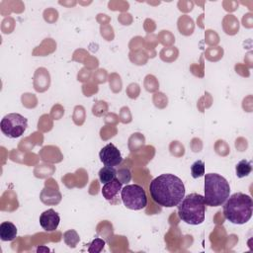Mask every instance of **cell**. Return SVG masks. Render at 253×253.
Masks as SVG:
<instances>
[{
  "instance_id": "1",
  "label": "cell",
  "mask_w": 253,
  "mask_h": 253,
  "mask_svg": "<svg viewBox=\"0 0 253 253\" xmlns=\"http://www.w3.org/2000/svg\"><path fill=\"white\" fill-rule=\"evenodd\" d=\"M185 185L174 174L165 173L154 178L149 185L152 200L161 207L173 208L185 197Z\"/></svg>"
},
{
  "instance_id": "2",
  "label": "cell",
  "mask_w": 253,
  "mask_h": 253,
  "mask_svg": "<svg viewBox=\"0 0 253 253\" xmlns=\"http://www.w3.org/2000/svg\"><path fill=\"white\" fill-rule=\"evenodd\" d=\"M253 200L249 195L234 193L223 204V214L233 224H244L252 216Z\"/></svg>"
},
{
  "instance_id": "3",
  "label": "cell",
  "mask_w": 253,
  "mask_h": 253,
  "mask_svg": "<svg viewBox=\"0 0 253 253\" xmlns=\"http://www.w3.org/2000/svg\"><path fill=\"white\" fill-rule=\"evenodd\" d=\"M178 215L182 221L191 225L203 223L206 216L204 196L192 193L184 197L178 205Z\"/></svg>"
},
{
  "instance_id": "4",
  "label": "cell",
  "mask_w": 253,
  "mask_h": 253,
  "mask_svg": "<svg viewBox=\"0 0 253 253\" xmlns=\"http://www.w3.org/2000/svg\"><path fill=\"white\" fill-rule=\"evenodd\" d=\"M205 203L210 207H219L224 204L230 194L227 180L219 174H205Z\"/></svg>"
},
{
  "instance_id": "5",
  "label": "cell",
  "mask_w": 253,
  "mask_h": 253,
  "mask_svg": "<svg viewBox=\"0 0 253 253\" xmlns=\"http://www.w3.org/2000/svg\"><path fill=\"white\" fill-rule=\"evenodd\" d=\"M121 198L126 208L132 211H139L146 207L147 197L144 189L137 185H126L122 188Z\"/></svg>"
},
{
  "instance_id": "6",
  "label": "cell",
  "mask_w": 253,
  "mask_h": 253,
  "mask_svg": "<svg viewBox=\"0 0 253 253\" xmlns=\"http://www.w3.org/2000/svg\"><path fill=\"white\" fill-rule=\"evenodd\" d=\"M28 126V120L18 113H11L3 117L0 122L1 131L10 138L20 137Z\"/></svg>"
},
{
  "instance_id": "7",
  "label": "cell",
  "mask_w": 253,
  "mask_h": 253,
  "mask_svg": "<svg viewBox=\"0 0 253 253\" xmlns=\"http://www.w3.org/2000/svg\"><path fill=\"white\" fill-rule=\"evenodd\" d=\"M99 157L101 162L105 166H118L122 163L123 157L120 152V150L113 144V143H108L105 145L99 152Z\"/></svg>"
},
{
  "instance_id": "8",
  "label": "cell",
  "mask_w": 253,
  "mask_h": 253,
  "mask_svg": "<svg viewBox=\"0 0 253 253\" xmlns=\"http://www.w3.org/2000/svg\"><path fill=\"white\" fill-rule=\"evenodd\" d=\"M60 221L59 214L53 210L48 209L40 215V224L45 231H54Z\"/></svg>"
},
{
  "instance_id": "9",
  "label": "cell",
  "mask_w": 253,
  "mask_h": 253,
  "mask_svg": "<svg viewBox=\"0 0 253 253\" xmlns=\"http://www.w3.org/2000/svg\"><path fill=\"white\" fill-rule=\"evenodd\" d=\"M122 188H123V183L118 178H115L114 180L104 184L101 192L103 197L107 201L112 202L115 198H117L118 194L122 191Z\"/></svg>"
},
{
  "instance_id": "10",
  "label": "cell",
  "mask_w": 253,
  "mask_h": 253,
  "mask_svg": "<svg viewBox=\"0 0 253 253\" xmlns=\"http://www.w3.org/2000/svg\"><path fill=\"white\" fill-rule=\"evenodd\" d=\"M61 198H62L61 193L57 189H53V188L44 187L40 194L41 201L47 206H55L59 204L61 201Z\"/></svg>"
},
{
  "instance_id": "11",
  "label": "cell",
  "mask_w": 253,
  "mask_h": 253,
  "mask_svg": "<svg viewBox=\"0 0 253 253\" xmlns=\"http://www.w3.org/2000/svg\"><path fill=\"white\" fill-rule=\"evenodd\" d=\"M17 236V227L11 221H4L0 224V238L2 241H12Z\"/></svg>"
},
{
  "instance_id": "12",
  "label": "cell",
  "mask_w": 253,
  "mask_h": 253,
  "mask_svg": "<svg viewBox=\"0 0 253 253\" xmlns=\"http://www.w3.org/2000/svg\"><path fill=\"white\" fill-rule=\"evenodd\" d=\"M98 175L100 182L102 184H106L117 178V170L115 169V167L112 166H104L103 168L100 169Z\"/></svg>"
},
{
  "instance_id": "13",
  "label": "cell",
  "mask_w": 253,
  "mask_h": 253,
  "mask_svg": "<svg viewBox=\"0 0 253 253\" xmlns=\"http://www.w3.org/2000/svg\"><path fill=\"white\" fill-rule=\"evenodd\" d=\"M251 171H252L251 161H248L245 159L240 160L235 166V172L238 178H243L248 176L251 173Z\"/></svg>"
},
{
  "instance_id": "14",
  "label": "cell",
  "mask_w": 253,
  "mask_h": 253,
  "mask_svg": "<svg viewBox=\"0 0 253 253\" xmlns=\"http://www.w3.org/2000/svg\"><path fill=\"white\" fill-rule=\"evenodd\" d=\"M63 240L70 248H75L80 241L79 234L74 229H69L63 233Z\"/></svg>"
},
{
  "instance_id": "15",
  "label": "cell",
  "mask_w": 253,
  "mask_h": 253,
  "mask_svg": "<svg viewBox=\"0 0 253 253\" xmlns=\"http://www.w3.org/2000/svg\"><path fill=\"white\" fill-rule=\"evenodd\" d=\"M192 177L197 179L205 175V162L202 160H197L191 165Z\"/></svg>"
},
{
  "instance_id": "16",
  "label": "cell",
  "mask_w": 253,
  "mask_h": 253,
  "mask_svg": "<svg viewBox=\"0 0 253 253\" xmlns=\"http://www.w3.org/2000/svg\"><path fill=\"white\" fill-rule=\"evenodd\" d=\"M89 245L90 246L88 248V251L90 253H99L103 250V248L105 246V240H103L101 238H95Z\"/></svg>"
},
{
  "instance_id": "17",
  "label": "cell",
  "mask_w": 253,
  "mask_h": 253,
  "mask_svg": "<svg viewBox=\"0 0 253 253\" xmlns=\"http://www.w3.org/2000/svg\"><path fill=\"white\" fill-rule=\"evenodd\" d=\"M117 177L123 184H127L131 180V173L127 168H121L117 171Z\"/></svg>"
}]
</instances>
